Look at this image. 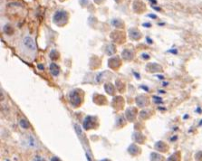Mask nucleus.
Masks as SVG:
<instances>
[{"mask_svg": "<svg viewBox=\"0 0 202 161\" xmlns=\"http://www.w3.org/2000/svg\"><path fill=\"white\" fill-rule=\"evenodd\" d=\"M93 124H94V121H93V118L91 117V116H88L86 117L85 119H84L83 121V128L84 130H90V128H93Z\"/></svg>", "mask_w": 202, "mask_h": 161, "instance_id": "obj_4", "label": "nucleus"}, {"mask_svg": "<svg viewBox=\"0 0 202 161\" xmlns=\"http://www.w3.org/2000/svg\"><path fill=\"white\" fill-rule=\"evenodd\" d=\"M151 157H152V161H158V158H162V157L161 155H159L157 153H152L151 155Z\"/></svg>", "mask_w": 202, "mask_h": 161, "instance_id": "obj_8", "label": "nucleus"}, {"mask_svg": "<svg viewBox=\"0 0 202 161\" xmlns=\"http://www.w3.org/2000/svg\"><path fill=\"white\" fill-rule=\"evenodd\" d=\"M86 157H87V158H88V161H92V159H91V157L88 156V154H86Z\"/></svg>", "mask_w": 202, "mask_h": 161, "instance_id": "obj_15", "label": "nucleus"}, {"mask_svg": "<svg viewBox=\"0 0 202 161\" xmlns=\"http://www.w3.org/2000/svg\"><path fill=\"white\" fill-rule=\"evenodd\" d=\"M49 69H50V72H51L52 75H54V76H57V75L59 74L60 70H59V67L57 66V64H55L54 62L51 63L49 65Z\"/></svg>", "mask_w": 202, "mask_h": 161, "instance_id": "obj_5", "label": "nucleus"}, {"mask_svg": "<svg viewBox=\"0 0 202 161\" xmlns=\"http://www.w3.org/2000/svg\"><path fill=\"white\" fill-rule=\"evenodd\" d=\"M51 161H61L58 157H52V159H51Z\"/></svg>", "mask_w": 202, "mask_h": 161, "instance_id": "obj_11", "label": "nucleus"}, {"mask_svg": "<svg viewBox=\"0 0 202 161\" xmlns=\"http://www.w3.org/2000/svg\"><path fill=\"white\" fill-rule=\"evenodd\" d=\"M55 53V51H53L51 53H50V56H51V59H53V60H55V59H57V56H58V55H57V52H55V55H54Z\"/></svg>", "mask_w": 202, "mask_h": 161, "instance_id": "obj_10", "label": "nucleus"}, {"mask_svg": "<svg viewBox=\"0 0 202 161\" xmlns=\"http://www.w3.org/2000/svg\"><path fill=\"white\" fill-rule=\"evenodd\" d=\"M142 57H146V59H149V55H142Z\"/></svg>", "mask_w": 202, "mask_h": 161, "instance_id": "obj_14", "label": "nucleus"}, {"mask_svg": "<svg viewBox=\"0 0 202 161\" xmlns=\"http://www.w3.org/2000/svg\"><path fill=\"white\" fill-rule=\"evenodd\" d=\"M123 55V57H124L125 59H130V57H131V55H131V52H130L128 50H126V51L124 50L123 55Z\"/></svg>", "mask_w": 202, "mask_h": 161, "instance_id": "obj_9", "label": "nucleus"}, {"mask_svg": "<svg viewBox=\"0 0 202 161\" xmlns=\"http://www.w3.org/2000/svg\"><path fill=\"white\" fill-rule=\"evenodd\" d=\"M38 69H40V70H44V65H42V64H38Z\"/></svg>", "mask_w": 202, "mask_h": 161, "instance_id": "obj_12", "label": "nucleus"}, {"mask_svg": "<svg viewBox=\"0 0 202 161\" xmlns=\"http://www.w3.org/2000/svg\"><path fill=\"white\" fill-rule=\"evenodd\" d=\"M23 45L30 52H36V44H35V41H34V39L32 38L31 36H26L24 38Z\"/></svg>", "mask_w": 202, "mask_h": 161, "instance_id": "obj_2", "label": "nucleus"}, {"mask_svg": "<svg viewBox=\"0 0 202 161\" xmlns=\"http://www.w3.org/2000/svg\"><path fill=\"white\" fill-rule=\"evenodd\" d=\"M128 150H129V153H131V154H132V155H136L137 154V151L138 150H140L139 149V148H138L136 145H131L130 146V148H128Z\"/></svg>", "mask_w": 202, "mask_h": 161, "instance_id": "obj_6", "label": "nucleus"}, {"mask_svg": "<svg viewBox=\"0 0 202 161\" xmlns=\"http://www.w3.org/2000/svg\"><path fill=\"white\" fill-rule=\"evenodd\" d=\"M68 16L65 11H57L54 16V22L58 25H63L67 21Z\"/></svg>", "mask_w": 202, "mask_h": 161, "instance_id": "obj_1", "label": "nucleus"}, {"mask_svg": "<svg viewBox=\"0 0 202 161\" xmlns=\"http://www.w3.org/2000/svg\"><path fill=\"white\" fill-rule=\"evenodd\" d=\"M19 125H20L21 128H28L30 127L28 121L26 120H25V119H22L19 121Z\"/></svg>", "mask_w": 202, "mask_h": 161, "instance_id": "obj_7", "label": "nucleus"}, {"mask_svg": "<svg viewBox=\"0 0 202 161\" xmlns=\"http://www.w3.org/2000/svg\"><path fill=\"white\" fill-rule=\"evenodd\" d=\"M101 161H110V160H108V159H103V160H101Z\"/></svg>", "mask_w": 202, "mask_h": 161, "instance_id": "obj_16", "label": "nucleus"}, {"mask_svg": "<svg viewBox=\"0 0 202 161\" xmlns=\"http://www.w3.org/2000/svg\"><path fill=\"white\" fill-rule=\"evenodd\" d=\"M70 101L71 103L74 106L77 107L81 103V98H80V94L78 93L77 91H73L70 94Z\"/></svg>", "mask_w": 202, "mask_h": 161, "instance_id": "obj_3", "label": "nucleus"}, {"mask_svg": "<svg viewBox=\"0 0 202 161\" xmlns=\"http://www.w3.org/2000/svg\"><path fill=\"white\" fill-rule=\"evenodd\" d=\"M36 161H46V160H45L44 158H37Z\"/></svg>", "mask_w": 202, "mask_h": 161, "instance_id": "obj_13", "label": "nucleus"}]
</instances>
